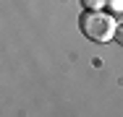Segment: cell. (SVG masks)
<instances>
[{"mask_svg":"<svg viewBox=\"0 0 123 117\" xmlns=\"http://www.w3.org/2000/svg\"><path fill=\"white\" fill-rule=\"evenodd\" d=\"M79 26H81V31H84L92 42L115 39V29H118L115 18H113L110 13H105V11H86V13L81 16Z\"/></svg>","mask_w":123,"mask_h":117,"instance_id":"1","label":"cell"},{"mask_svg":"<svg viewBox=\"0 0 123 117\" xmlns=\"http://www.w3.org/2000/svg\"><path fill=\"white\" fill-rule=\"evenodd\" d=\"M115 42H118V44H123V23L115 29Z\"/></svg>","mask_w":123,"mask_h":117,"instance_id":"4","label":"cell"},{"mask_svg":"<svg viewBox=\"0 0 123 117\" xmlns=\"http://www.w3.org/2000/svg\"><path fill=\"white\" fill-rule=\"evenodd\" d=\"M81 8L84 11H102V8H107V0H81Z\"/></svg>","mask_w":123,"mask_h":117,"instance_id":"2","label":"cell"},{"mask_svg":"<svg viewBox=\"0 0 123 117\" xmlns=\"http://www.w3.org/2000/svg\"><path fill=\"white\" fill-rule=\"evenodd\" d=\"M107 8L110 11H123V0H107Z\"/></svg>","mask_w":123,"mask_h":117,"instance_id":"3","label":"cell"}]
</instances>
